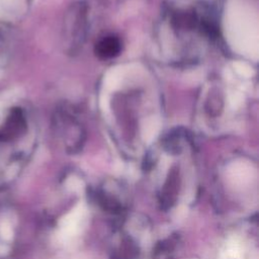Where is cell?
I'll return each mask as SVG.
<instances>
[{
    "mask_svg": "<svg viewBox=\"0 0 259 259\" xmlns=\"http://www.w3.org/2000/svg\"><path fill=\"white\" fill-rule=\"evenodd\" d=\"M25 127V120L20 110L14 109L0 128V141H8L18 136Z\"/></svg>",
    "mask_w": 259,
    "mask_h": 259,
    "instance_id": "obj_1",
    "label": "cell"
},
{
    "mask_svg": "<svg viewBox=\"0 0 259 259\" xmlns=\"http://www.w3.org/2000/svg\"><path fill=\"white\" fill-rule=\"evenodd\" d=\"M84 212H85L84 205L82 203H79L74 209H72L67 215H65L61 220L60 227H61L62 234L65 237L73 236L77 232L78 226L82 221Z\"/></svg>",
    "mask_w": 259,
    "mask_h": 259,
    "instance_id": "obj_2",
    "label": "cell"
},
{
    "mask_svg": "<svg viewBox=\"0 0 259 259\" xmlns=\"http://www.w3.org/2000/svg\"><path fill=\"white\" fill-rule=\"evenodd\" d=\"M69 188H71L73 191H81L82 189V183L78 179H71L69 182Z\"/></svg>",
    "mask_w": 259,
    "mask_h": 259,
    "instance_id": "obj_5",
    "label": "cell"
},
{
    "mask_svg": "<svg viewBox=\"0 0 259 259\" xmlns=\"http://www.w3.org/2000/svg\"><path fill=\"white\" fill-rule=\"evenodd\" d=\"M95 52L101 59H111L119 54L120 41L115 36H106L96 44Z\"/></svg>",
    "mask_w": 259,
    "mask_h": 259,
    "instance_id": "obj_3",
    "label": "cell"
},
{
    "mask_svg": "<svg viewBox=\"0 0 259 259\" xmlns=\"http://www.w3.org/2000/svg\"><path fill=\"white\" fill-rule=\"evenodd\" d=\"M241 249L238 243L235 241L230 242L223 253V259H241Z\"/></svg>",
    "mask_w": 259,
    "mask_h": 259,
    "instance_id": "obj_4",
    "label": "cell"
}]
</instances>
